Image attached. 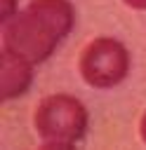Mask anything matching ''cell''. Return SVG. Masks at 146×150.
Here are the masks:
<instances>
[{
    "instance_id": "cell-1",
    "label": "cell",
    "mask_w": 146,
    "mask_h": 150,
    "mask_svg": "<svg viewBox=\"0 0 146 150\" xmlns=\"http://www.w3.org/2000/svg\"><path fill=\"white\" fill-rule=\"evenodd\" d=\"M75 9L68 0H31L2 26V49L28 63L47 61L71 33Z\"/></svg>"
},
{
    "instance_id": "cell-2",
    "label": "cell",
    "mask_w": 146,
    "mask_h": 150,
    "mask_svg": "<svg viewBox=\"0 0 146 150\" xmlns=\"http://www.w3.org/2000/svg\"><path fill=\"white\" fill-rule=\"evenodd\" d=\"M87 108L68 94L45 96L33 112V124L45 148H73L87 134Z\"/></svg>"
},
{
    "instance_id": "cell-3",
    "label": "cell",
    "mask_w": 146,
    "mask_h": 150,
    "mask_svg": "<svg viewBox=\"0 0 146 150\" xmlns=\"http://www.w3.org/2000/svg\"><path fill=\"white\" fill-rule=\"evenodd\" d=\"M78 70L89 87L111 89L127 77L130 52L122 42H118L113 38H97L82 49Z\"/></svg>"
},
{
    "instance_id": "cell-4",
    "label": "cell",
    "mask_w": 146,
    "mask_h": 150,
    "mask_svg": "<svg viewBox=\"0 0 146 150\" xmlns=\"http://www.w3.org/2000/svg\"><path fill=\"white\" fill-rule=\"evenodd\" d=\"M26 59H19L9 52L2 49V59H0V91H2V101H12L21 94L28 91L33 73Z\"/></svg>"
},
{
    "instance_id": "cell-5",
    "label": "cell",
    "mask_w": 146,
    "mask_h": 150,
    "mask_svg": "<svg viewBox=\"0 0 146 150\" xmlns=\"http://www.w3.org/2000/svg\"><path fill=\"white\" fill-rule=\"evenodd\" d=\"M122 2L132 9H146V0H122Z\"/></svg>"
},
{
    "instance_id": "cell-6",
    "label": "cell",
    "mask_w": 146,
    "mask_h": 150,
    "mask_svg": "<svg viewBox=\"0 0 146 150\" xmlns=\"http://www.w3.org/2000/svg\"><path fill=\"white\" fill-rule=\"evenodd\" d=\"M12 5H14V0H5V9H2V21H7V19L12 16Z\"/></svg>"
},
{
    "instance_id": "cell-7",
    "label": "cell",
    "mask_w": 146,
    "mask_h": 150,
    "mask_svg": "<svg viewBox=\"0 0 146 150\" xmlns=\"http://www.w3.org/2000/svg\"><path fill=\"white\" fill-rule=\"evenodd\" d=\"M139 136H141V141L146 143V110H144V115H141V122H139Z\"/></svg>"
}]
</instances>
